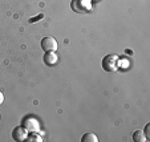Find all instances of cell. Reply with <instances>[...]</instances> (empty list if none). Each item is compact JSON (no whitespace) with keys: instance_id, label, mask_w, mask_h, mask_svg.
<instances>
[{"instance_id":"cell-12","label":"cell","mask_w":150,"mask_h":142,"mask_svg":"<svg viewBox=\"0 0 150 142\" xmlns=\"http://www.w3.org/2000/svg\"><path fill=\"white\" fill-rule=\"evenodd\" d=\"M3 101H4V96H3V93L0 92V105L3 104Z\"/></svg>"},{"instance_id":"cell-5","label":"cell","mask_w":150,"mask_h":142,"mask_svg":"<svg viewBox=\"0 0 150 142\" xmlns=\"http://www.w3.org/2000/svg\"><path fill=\"white\" fill-rule=\"evenodd\" d=\"M23 126L27 129V130L36 131L37 129H39V122H37L33 117H25V118H24V121H23Z\"/></svg>"},{"instance_id":"cell-3","label":"cell","mask_w":150,"mask_h":142,"mask_svg":"<svg viewBox=\"0 0 150 142\" xmlns=\"http://www.w3.org/2000/svg\"><path fill=\"white\" fill-rule=\"evenodd\" d=\"M41 48L44 52H56L57 51L56 39H53V37H51V36L44 37V39L41 40Z\"/></svg>"},{"instance_id":"cell-9","label":"cell","mask_w":150,"mask_h":142,"mask_svg":"<svg viewBox=\"0 0 150 142\" xmlns=\"http://www.w3.org/2000/svg\"><path fill=\"white\" fill-rule=\"evenodd\" d=\"M25 141H27V142H32V141H36V142H41L42 139L40 138L39 136H36V134H31V136H27Z\"/></svg>"},{"instance_id":"cell-4","label":"cell","mask_w":150,"mask_h":142,"mask_svg":"<svg viewBox=\"0 0 150 142\" xmlns=\"http://www.w3.org/2000/svg\"><path fill=\"white\" fill-rule=\"evenodd\" d=\"M27 136H28V134H27V129L24 128V126H17V128H15L13 131H12V138L17 142L25 141Z\"/></svg>"},{"instance_id":"cell-6","label":"cell","mask_w":150,"mask_h":142,"mask_svg":"<svg viewBox=\"0 0 150 142\" xmlns=\"http://www.w3.org/2000/svg\"><path fill=\"white\" fill-rule=\"evenodd\" d=\"M59 61V57H57L56 52H47L44 54V63L47 64L48 66H54Z\"/></svg>"},{"instance_id":"cell-8","label":"cell","mask_w":150,"mask_h":142,"mask_svg":"<svg viewBox=\"0 0 150 142\" xmlns=\"http://www.w3.org/2000/svg\"><path fill=\"white\" fill-rule=\"evenodd\" d=\"M81 142H98V137L94 133H85L81 138Z\"/></svg>"},{"instance_id":"cell-11","label":"cell","mask_w":150,"mask_h":142,"mask_svg":"<svg viewBox=\"0 0 150 142\" xmlns=\"http://www.w3.org/2000/svg\"><path fill=\"white\" fill-rule=\"evenodd\" d=\"M145 136H146L147 139H150V124H146V126H145Z\"/></svg>"},{"instance_id":"cell-2","label":"cell","mask_w":150,"mask_h":142,"mask_svg":"<svg viewBox=\"0 0 150 142\" xmlns=\"http://www.w3.org/2000/svg\"><path fill=\"white\" fill-rule=\"evenodd\" d=\"M71 8L77 13H85L91 11L92 1L91 0H72Z\"/></svg>"},{"instance_id":"cell-10","label":"cell","mask_w":150,"mask_h":142,"mask_svg":"<svg viewBox=\"0 0 150 142\" xmlns=\"http://www.w3.org/2000/svg\"><path fill=\"white\" fill-rule=\"evenodd\" d=\"M42 17H44V13H40V15H37V16H35V17H31V19L28 20V21L32 24V23H36L37 20H41Z\"/></svg>"},{"instance_id":"cell-1","label":"cell","mask_w":150,"mask_h":142,"mask_svg":"<svg viewBox=\"0 0 150 142\" xmlns=\"http://www.w3.org/2000/svg\"><path fill=\"white\" fill-rule=\"evenodd\" d=\"M120 65V59L117 54H106V56L102 59V68L106 72H116L118 69Z\"/></svg>"},{"instance_id":"cell-7","label":"cell","mask_w":150,"mask_h":142,"mask_svg":"<svg viewBox=\"0 0 150 142\" xmlns=\"http://www.w3.org/2000/svg\"><path fill=\"white\" fill-rule=\"evenodd\" d=\"M133 141L134 142H145V141H147V138L142 130H136L133 133Z\"/></svg>"}]
</instances>
